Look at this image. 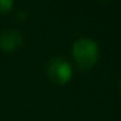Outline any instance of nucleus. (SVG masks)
I'll list each match as a JSON object with an SVG mask.
<instances>
[{
    "instance_id": "f257e3e1",
    "label": "nucleus",
    "mask_w": 121,
    "mask_h": 121,
    "mask_svg": "<svg viewBox=\"0 0 121 121\" xmlns=\"http://www.w3.org/2000/svg\"><path fill=\"white\" fill-rule=\"evenodd\" d=\"M100 48L98 44L88 37H81L73 44V57L78 69L87 71L90 70L98 60Z\"/></svg>"
},
{
    "instance_id": "f03ea898",
    "label": "nucleus",
    "mask_w": 121,
    "mask_h": 121,
    "mask_svg": "<svg viewBox=\"0 0 121 121\" xmlns=\"http://www.w3.org/2000/svg\"><path fill=\"white\" fill-rule=\"evenodd\" d=\"M47 74L51 81L57 84H66L67 81H70L73 70L70 63L63 57H53L47 64Z\"/></svg>"
},
{
    "instance_id": "7ed1b4c3",
    "label": "nucleus",
    "mask_w": 121,
    "mask_h": 121,
    "mask_svg": "<svg viewBox=\"0 0 121 121\" xmlns=\"http://www.w3.org/2000/svg\"><path fill=\"white\" fill-rule=\"evenodd\" d=\"M23 43V37L17 30H4L0 34V48L4 51H14Z\"/></svg>"
},
{
    "instance_id": "20e7f679",
    "label": "nucleus",
    "mask_w": 121,
    "mask_h": 121,
    "mask_svg": "<svg viewBox=\"0 0 121 121\" xmlns=\"http://www.w3.org/2000/svg\"><path fill=\"white\" fill-rule=\"evenodd\" d=\"M13 7L12 0H0V13H7Z\"/></svg>"
}]
</instances>
